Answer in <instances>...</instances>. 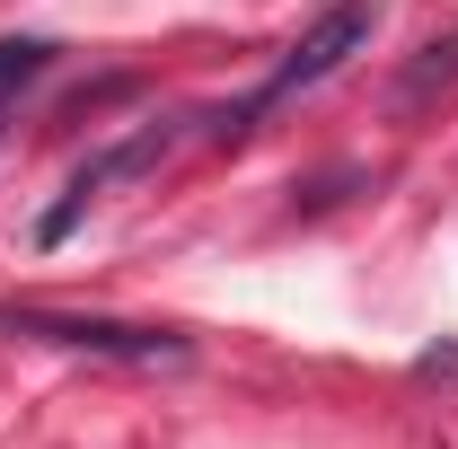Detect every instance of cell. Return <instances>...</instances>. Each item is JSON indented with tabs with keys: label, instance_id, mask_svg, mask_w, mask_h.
<instances>
[{
	"label": "cell",
	"instance_id": "6da1fadb",
	"mask_svg": "<svg viewBox=\"0 0 458 449\" xmlns=\"http://www.w3.org/2000/svg\"><path fill=\"white\" fill-rule=\"evenodd\" d=\"M370 27H379V0H335V9H327V18H318V27H309V36L283 54V71H274V80H265L247 106L221 114V141H247V123H256L265 106H283V97H300V89L335 80L352 54H370Z\"/></svg>",
	"mask_w": 458,
	"mask_h": 449
},
{
	"label": "cell",
	"instance_id": "7a4b0ae2",
	"mask_svg": "<svg viewBox=\"0 0 458 449\" xmlns=\"http://www.w3.org/2000/svg\"><path fill=\"white\" fill-rule=\"evenodd\" d=\"M0 326L9 335H36V343H62V352H98V361H132V370H185L194 343L176 326H123V318H71V309H18L0 300Z\"/></svg>",
	"mask_w": 458,
	"mask_h": 449
},
{
	"label": "cell",
	"instance_id": "3957f363",
	"mask_svg": "<svg viewBox=\"0 0 458 449\" xmlns=\"http://www.w3.org/2000/svg\"><path fill=\"white\" fill-rule=\"evenodd\" d=\"M45 54H54V45H36V36H0V97H9L18 80H36Z\"/></svg>",
	"mask_w": 458,
	"mask_h": 449
},
{
	"label": "cell",
	"instance_id": "277c9868",
	"mask_svg": "<svg viewBox=\"0 0 458 449\" xmlns=\"http://www.w3.org/2000/svg\"><path fill=\"white\" fill-rule=\"evenodd\" d=\"M432 80H458V36H441V45H423V62H414V80H405V97H423Z\"/></svg>",
	"mask_w": 458,
	"mask_h": 449
}]
</instances>
